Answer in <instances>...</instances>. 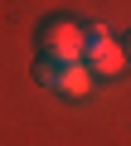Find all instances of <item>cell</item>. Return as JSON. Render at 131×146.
<instances>
[{"mask_svg":"<svg viewBox=\"0 0 131 146\" xmlns=\"http://www.w3.org/2000/svg\"><path fill=\"white\" fill-rule=\"evenodd\" d=\"M39 78H44L53 93H63V98H88L97 73H92L83 58H53V54H44V58H39Z\"/></svg>","mask_w":131,"mask_h":146,"instance_id":"1","label":"cell"},{"mask_svg":"<svg viewBox=\"0 0 131 146\" xmlns=\"http://www.w3.org/2000/svg\"><path fill=\"white\" fill-rule=\"evenodd\" d=\"M83 63L97 73V78H117L121 63H126V49L102 29V25H88V44H83Z\"/></svg>","mask_w":131,"mask_h":146,"instance_id":"2","label":"cell"},{"mask_svg":"<svg viewBox=\"0 0 131 146\" xmlns=\"http://www.w3.org/2000/svg\"><path fill=\"white\" fill-rule=\"evenodd\" d=\"M39 44H44V54H53V58H83L88 29H78V20H44Z\"/></svg>","mask_w":131,"mask_h":146,"instance_id":"3","label":"cell"},{"mask_svg":"<svg viewBox=\"0 0 131 146\" xmlns=\"http://www.w3.org/2000/svg\"><path fill=\"white\" fill-rule=\"evenodd\" d=\"M126 58H131V34H126Z\"/></svg>","mask_w":131,"mask_h":146,"instance_id":"4","label":"cell"}]
</instances>
